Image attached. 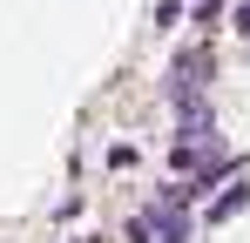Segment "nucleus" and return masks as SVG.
Instances as JSON below:
<instances>
[{
	"mask_svg": "<svg viewBox=\"0 0 250 243\" xmlns=\"http://www.w3.org/2000/svg\"><path fill=\"white\" fill-rule=\"evenodd\" d=\"M244 196H250V189H244V182H237L230 196H223V202H216V209H209V223H223V216H237V209H244Z\"/></svg>",
	"mask_w": 250,
	"mask_h": 243,
	"instance_id": "f257e3e1",
	"label": "nucleus"
},
{
	"mask_svg": "<svg viewBox=\"0 0 250 243\" xmlns=\"http://www.w3.org/2000/svg\"><path fill=\"white\" fill-rule=\"evenodd\" d=\"M237 27H244V34H250V7H237Z\"/></svg>",
	"mask_w": 250,
	"mask_h": 243,
	"instance_id": "f03ea898",
	"label": "nucleus"
}]
</instances>
